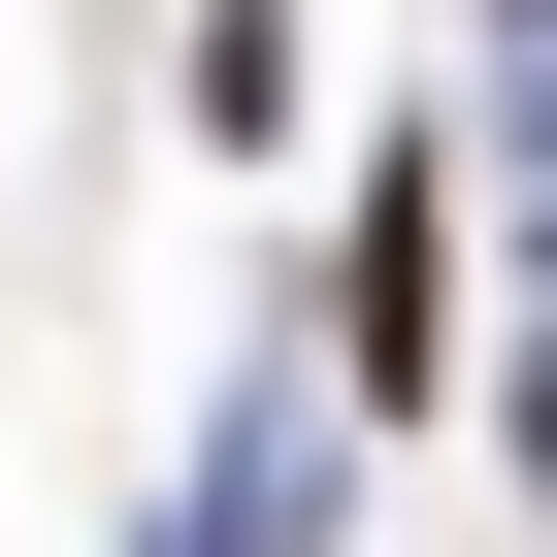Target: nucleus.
Listing matches in <instances>:
<instances>
[{"label":"nucleus","mask_w":557,"mask_h":557,"mask_svg":"<svg viewBox=\"0 0 557 557\" xmlns=\"http://www.w3.org/2000/svg\"><path fill=\"white\" fill-rule=\"evenodd\" d=\"M524 459H557V394H524Z\"/></svg>","instance_id":"nucleus-1"}]
</instances>
